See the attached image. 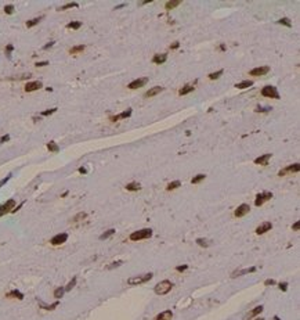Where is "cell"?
I'll return each mask as SVG.
<instances>
[{
	"mask_svg": "<svg viewBox=\"0 0 300 320\" xmlns=\"http://www.w3.org/2000/svg\"><path fill=\"white\" fill-rule=\"evenodd\" d=\"M151 236H152V230H151V229H141V230L133 232V233L130 234V240H132V241H140V240L150 238Z\"/></svg>",
	"mask_w": 300,
	"mask_h": 320,
	"instance_id": "1",
	"label": "cell"
},
{
	"mask_svg": "<svg viewBox=\"0 0 300 320\" xmlns=\"http://www.w3.org/2000/svg\"><path fill=\"white\" fill-rule=\"evenodd\" d=\"M152 277H154V274H152V273L141 274V276H134V277H130V279L127 280V284H129V286H138V284H144V283L150 281Z\"/></svg>",
	"mask_w": 300,
	"mask_h": 320,
	"instance_id": "2",
	"label": "cell"
},
{
	"mask_svg": "<svg viewBox=\"0 0 300 320\" xmlns=\"http://www.w3.org/2000/svg\"><path fill=\"white\" fill-rule=\"evenodd\" d=\"M172 288H173V284H172L169 280H163V281H160V283H158V284L155 286V292H156L158 295H165V294H167Z\"/></svg>",
	"mask_w": 300,
	"mask_h": 320,
	"instance_id": "3",
	"label": "cell"
},
{
	"mask_svg": "<svg viewBox=\"0 0 300 320\" xmlns=\"http://www.w3.org/2000/svg\"><path fill=\"white\" fill-rule=\"evenodd\" d=\"M261 94L264 97H270V99H279V93L277 90L275 86H266L261 89Z\"/></svg>",
	"mask_w": 300,
	"mask_h": 320,
	"instance_id": "4",
	"label": "cell"
},
{
	"mask_svg": "<svg viewBox=\"0 0 300 320\" xmlns=\"http://www.w3.org/2000/svg\"><path fill=\"white\" fill-rule=\"evenodd\" d=\"M14 208H15V201H14L13 198L8 200L7 203H4L3 205H0V218L4 216V215L8 213V212H11Z\"/></svg>",
	"mask_w": 300,
	"mask_h": 320,
	"instance_id": "5",
	"label": "cell"
},
{
	"mask_svg": "<svg viewBox=\"0 0 300 320\" xmlns=\"http://www.w3.org/2000/svg\"><path fill=\"white\" fill-rule=\"evenodd\" d=\"M270 198H272V193H270V191H264L261 194H257L256 195V200H254V205L256 207H260L266 201H268Z\"/></svg>",
	"mask_w": 300,
	"mask_h": 320,
	"instance_id": "6",
	"label": "cell"
},
{
	"mask_svg": "<svg viewBox=\"0 0 300 320\" xmlns=\"http://www.w3.org/2000/svg\"><path fill=\"white\" fill-rule=\"evenodd\" d=\"M299 171H300V164H293L284 168V169H281L278 172V176H285L288 173H295V172H299Z\"/></svg>",
	"mask_w": 300,
	"mask_h": 320,
	"instance_id": "7",
	"label": "cell"
},
{
	"mask_svg": "<svg viewBox=\"0 0 300 320\" xmlns=\"http://www.w3.org/2000/svg\"><path fill=\"white\" fill-rule=\"evenodd\" d=\"M66 240H68V234H66V233H60V234L54 236V237L50 240V242H51L53 245H61V244H64Z\"/></svg>",
	"mask_w": 300,
	"mask_h": 320,
	"instance_id": "8",
	"label": "cell"
},
{
	"mask_svg": "<svg viewBox=\"0 0 300 320\" xmlns=\"http://www.w3.org/2000/svg\"><path fill=\"white\" fill-rule=\"evenodd\" d=\"M249 211H250V207H249L248 204H242V205H239L237 209H235V213H234V215H235L237 218H242V216L248 215Z\"/></svg>",
	"mask_w": 300,
	"mask_h": 320,
	"instance_id": "9",
	"label": "cell"
},
{
	"mask_svg": "<svg viewBox=\"0 0 300 320\" xmlns=\"http://www.w3.org/2000/svg\"><path fill=\"white\" fill-rule=\"evenodd\" d=\"M147 82H148V78H140V79H136L133 82H130L127 87L129 89H132V90H134V89H138V87H142L144 85H147Z\"/></svg>",
	"mask_w": 300,
	"mask_h": 320,
	"instance_id": "10",
	"label": "cell"
},
{
	"mask_svg": "<svg viewBox=\"0 0 300 320\" xmlns=\"http://www.w3.org/2000/svg\"><path fill=\"white\" fill-rule=\"evenodd\" d=\"M268 72H270V67H259V68H253L249 72V75H252V76H263V75H266Z\"/></svg>",
	"mask_w": 300,
	"mask_h": 320,
	"instance_id": "11",
	"label": "cell"
},
{
	"mask_svg": "<svg viewBox=\"0 0 300 320\" xmlns=\"http://www.w3.org/2000/svg\"><path fill=\"white\" fill-rule=\"evenodd\" d=\"M43 87V83L39 82V80H36V82H29V83H26L25 85V92H28V93H31V92H35V90H39Z\"/></svg>",
	"mask_w": 300,
	"mask_h": 320,
	"instance_id": "12",
	"label": "cell"
},
{
	"mask_svg": "<svg viewBox=\"0 0 300 320\" xmlns=\"http://www.w3.org/2000/svg\"><path fill=\"white\" fill-rule=\"evenodd\" d=\"M253 272H256V267H254V266H252V267H246V269H241V270H235V272H232L231 277H238V276H244V274L253 273Z\"/></svg>",
	"mask_w": 300,
	"mask_h": 320,
	"instance_id": "13",
	"label": "cell"
},
{
	"mask_svg": "<svg viewBox=\"0 0 300 320\" xmlns=\"http://www.w3.org/2000/svg\"><path fill=\"white\" fill-rule=\"evenodd\" d=\"M271 227H272V225L270 222H264V223H261L260 226L256 229V234H264L266 232L271 230Z\"/></svg>",
	"mask_w": 300,
	"mask_h": 320,
	"instance_id": "14",
	"label": "cell"
},
{
	"mask_svg": "<svg viewBox=\"0 0 300 320\" xmlns=\"http://www.w3.org/2000/svg\"><path fill=\"white\" fill-rule=\"evenodd\" d=\"M132 115V109L129 108L126 109V111H123V112H120L119 115H115V117H111L109 119L112 121V122H116V121H119V119H126V118H129Z\"/></svg>",
	"mask_w": 300,
	"mask_h": 320,
	"instance_id": "15",
	"label": "cell"
},
{
	"mask_svg": "<svg viewBox=\"0 0 300 320\" xmlns=\"http://www.w3.org/2000/svg\"><path fill=\"white\" fill-rule=\"evenodd\" d=\"M173 319V312L172 311H165V312L159 313L158 316H155L154 320H172Z\"/></svg>",
	"mask_w": 300,
	"mask_h": 320,
	"instance_id": "16",
	"label": "cell"
},
{
	"mask_svg": "<svg viewBox=\"0 0 300 320\" xmlns=\"http://www.w3.org/2000/svg\"><path fill=\"white\" fill-rule=\"evenodd\" d=\"M270 158H271V154H264V155H261V157H257V158L254 159V164L256 165H267L268 164Z\"/></svg>",
	"mask_w": 300,
	"mask_h": 320,
	"instance_id": "17",
	"label": "cell"
},
{
	"mask_svg": "<svg viewBox=\"0 0 300 320\" xmlns=\"http://www.w3.org/2000/svg\"><path fill=\"white\" fill-rule=\"evenodd\" d=\"M167 60V54H165V53H162V54H155L154 57H152V63L154 64H163Z\"/></svg>",
	"mask_w": 300,
	"mask_h": 320,
	"instance_id": "18",
	"label": "cell"
},
{
	"mask_svg": "<svg viewBox=\"0 0 300 320\" xmlns=\"http://www.w3.org/2000/svg\"><path fill=\"white\" fill-rule=\"evenodd\" d=\"M160 92H163V87H160V86H155V87H152V89H150L147 93L144 94L145 97H154V96H156V94H159Z\"/></svg>",
	"mask_w": 300,
	"mask_h": 320,
	"instance_id": "19",
	"label": "cell"
},
{
	"mask_svg": "<svg viewBox=\"0 0 300 320\" xmlns=\"http://www.w3.org/2000/svg\"><path fill=\"white\" fill-rule=\"evenodd\" d=\"M195 90V86L194 85H185L184 87H181L180 90H179V94L180 96H184V94H188L191 93V92H194Z\"/></svg>",
	"mask_w": 300,
	"mask_h": 320,
	"instance_id": "20",
	"label": "cell"
},
{
	"mask_svg": "<svg viewBox=\"0 0 300 320\" xmlns=\"http://www.w3.org/2000/svg\"><path fill=\"white\" fill-rule=\"evenodd\" d=\"M7 298H17V299H24V294L21 292V291H18V290H13V291H10L7 295H6Z\"/></svg>",
	"mask_w": 300,
	"mask_h": 320,
	"instance_id": "21",
	"label": "cell"
},
{
	"mask_svg": "<svg viewBox=\"0 0 300 320\" xmlns=\"http://www.w3.org/2000/svg\"><path fill=\"white\" fill-rule=\"evenodd\" d=\"M181 4V1L180 0H170V1H167L165 4L166 10H173L174 7H177V6H180Z\"/></svg>",
	"mask_w": 300,
	"mask_h": 320,
	"instance_id": "22",
	"label": "cell"
},
{
	"mask_svg": "<svg viewBox=\"0 0 300 320\" xmlns=\"http://www.w3.org/2000/svg\"><path fill=\"white\" fill-rule=\"evenodd\" d=\"M141 188V186H140V183H136V182H133V183H129V184H126V190L127 191H138Z\"/></svg>",
	"mask_w": 300,
	"mask_h": 320,
	"instance_id": "23",
	"label": "cell"
},
{
	"mask_svg": "<svg viewBox=\"0 0 300 320\" xmlns=\"http://www.w3.org/2000/svg\"><path fill=\"white\" fill-rule=\"evenodd\" d=\"M252 85H253L252 80H244V82H239V83H237V85H235V87L242 90V89H248V87H250Z\"/></svg>",
	"mask_w": 300,
	"mask_h": 320,
	"instance_id": "24",
	"label": "cell"
},
{
	"mask_svg": "<svg viewBox=\"0 0 300 320\" xmlns=\"http://www.w3.org/2000/svg\"><path fill=\"white\" fill-rule=\"evenodd\" d=\"M181 186V183H180V180H174L172 183H169L167 186H166V190L167 191H172V190H176L177 187H180Z\"/></svg>",
	"mask_w": 300,
	"mask_h": 320,
	"instance_id": "25",
	"label": "cell"
},
{
	"mask_svg": "<svg viewBox=\"0 0 300 320\" xmlns=\"http://www.w3.org/2000/svg\"><path fill=\"white\" fill-rule=\"evenodd\" d=\"M47 150L51 151V153H58L60 151V147L57 146L55 141H50V143H47Z\"/></svg>",
	"mask_w": 300,
	"mask_h": 320,
	"instance_id": "26",
	"label": "cell"
},
{
	"mask_svg": "<svg viewBox=\"0 0 300 320\" xmlns=\"http://www.w3.org/2000/svg\"><path fill=\"white\" fill-rule=\"evenodd\" d=\"M85 49H86V46H85V45H79V46L72 47L71 50H69V53H71V54H78V53H82Z\"/></svg>",
	"mask_w": 300,
	"mask_h": 320,
	"instance_id": "27",
	"label": "cell"
},
{
	"mask_svg": "<svg viewBox=\"0 0 300 320\" xmlns=\"http://www.w3.org/2000/svg\"><path fill=\"white\" fill-rule=\"evenodd\" d=\"M261 312H263V306H261V305H260V306H256L252 312L248 315V317H249V319H250V317H254V316H257V315H259V313H261Z\"/></svg>",
	"mask_w": 300,
	"mask_h": 320,
	"instance_id": "28",
	"label": "cell"
},
{
	"mask_svg": "<svg viewBox=\"0 0 300 320\" xmlns=\"http://www.w3.org/2000/svg\"><path fill=\"white\" fill-rule=\"evenodd\" d=\"M64 292H65V290H64V287H57V288L54 290V298H57V299L62 298Z\"/></svg>",
	"mask_w": 300,
	"mask_h": 320,
	"instance_id": "29",
	"label": "cell"
},
{
	"mask_svg": "<svg viewBox=\"0 0 300 320\" xmlns=\"http://www.w3.org/2000/svg\"><path fill=\"white\" fill-rule=\"evenodd\" d=\"M42 18L43 17H38V18H33V20H29L28 22H26V26L28 28H32V26H35V25H38V24L42 21Z\"/></svg>",
	"mask_w": 300,
	"mask_h": 320,
	"instance_id": "30",
	"label": "cell"
},
{
	"mask_svg": "<svg viewBox=\"0 0 300 320\" xmlns=\"http://www.w3.org/2000/svg\"><path fill=\"white\" fill-rule=\"evenodd\" d=\"M87 216V213L86 212H80V213H78L75 218L72 219V223H76V222H80V220H83V219H86Z\"/></svg>",
	"mask_w": 300,
	"mask_h": 320,
	"instance_id": "31",
	"label": "cell"
},
{
	"mask_svg": "<svg viewBox=\"0 0 300 320\" xmlns=\"http://www.w3.org/2000/svg\"><path fill=\"white\" fill-rule=\"evenodd\" d=\"M113 233H115V229H109V230H107L105 233H103V234L100 236V240H107V238H109Z\"/></svg>",
	"mask_w": 300,
	"mask_h": 320,
	"instance_id": "32",
	"label": "cell"
},
{
	"mask_svg": "<svg viewBox=\"0 0 300 320\" xmlns=\"http://www.w3.org/2000/svg\"><path fill=\"white\" fill-rule=\"evenodd\" d=\"M80 26H82V22H79V21H72L66 25V28H69V29H79Z\"/></svg>",
	"mask_w": 300,
	"mask_h": 320,
	"instance_id": "33",
	"label": "cell"
},
{
	"mask_svg": "<svg viewBox=\"0 0 300 320\" xmlns=\"http://www.w3.org/2000/svg\"><path fill=\"white\" fill-rule=\"evenodd\" d=\"M76 281H78V279H76V277H73V279H72V280L66 284V287H64V290H65V291H71V290L76 286Z\"/></svg>",
	"mask_w": 300,
	"mask_h": 320,
	"instance_id": "34",
	"label": "cell"
},
{
	"mask_svg": "<svg viewBox=\"0 0 300 320\" xmlns=\"http://www.w3.org/2000/svg\"><path fill=\"white\" fill-rule=\"evenodd\" d=\"M205 178H206V176H205V175H202V173H201V175H197L194 179L191 180V183H192V184H198V183H201V182L205 179Z\"/></svg>",
	"mask_w": 300,
	"mask_h": 320,
	"instance_id": "35",
	"label": "cell"
},
{
	"mask_svg": "<svg viewBox=\"0 0 300 320\" xmlns=\"http://www.w3.org/2000/svg\"><path fill=\"white\" fill-rule=\"evenodd\" d=\"M197 244L198 245H201V247H209V245H210V241L206 240V238H198Z\"/></svg>",
	"mask_w": 300,
	"mask_h": 320,
	"instance_id": "36",
	"label": "cell"
},
{
	"mask_svg": "<svg viewBox=\"0 0 300 320\" xmlns=\"http://www.w3.org/2000/svg\"><path fill=\"white\" fill-rule=\"evenodd\" d=\"M58 304H60V302L57 301V302H54V304H51V305H43L42 304L40 306H42L43 309H46V311H53V309H55V308L58 306Z\"/></svg>",
	"mask_w": 300,
	"mask_h": 320,
	"instance_id": "37",
	"label": "cell"
},
{
	"mask_svg": "<svg viewBox=\"0 0 300 320\" xmlns=\"http://www.w3.org/2000/svg\"><path fill=\"white\" fill-rule=\"evenodd\" d=\"M223 72H224L223 70L217 71V72H213V74H210V75H209V79H212V80H214V79H219L221 75H223Z\"/></svg>",
	"mask_w": 300,
	"mask_h": 320,
	"instance_id": "38",
	"label": "cell"
},
{
	"mask_svg": "<svg viewBox=\"0 0 300 320\" xmlns=\"http://www.w3.org/2000/svg\"><path fill=\"white\" fill-rule=\"evenodd\" d=\"M278 24H281V25H285V26H288V28H291L292 26V22L288 20V18H281L279 21H278Z\"/></svg>",
	"mask_w": 300,
	"mask_h": 320,
	"instance_id": "39",
	"label": "cell"
},
{
	"mask_svg": "<svg viewBox=\"0 0 300 320\" xmlns=\"http://www.w3.org/2000/svg\"><path fill=\"white\" fill-rule=\"evenodd\" d=\"M79 4L78 3H75V1H72V3H68V4H65V6H62V7L60 8L61 11H64V10H68V8H72V7H78Z\"/></svg>",
	"mask_w": 300,
	"mask_h": 320,
	"instance_id": "40",
	"label": "cell"
},
{
	"mask_svg": "<svg viewBox=\"0 0 300 320\" xmlns=\"http://www.w3.org/2000/svg\"><path fill=\"white\" fill-rule=\"evenodd\" d=\"M55 111H57V108H50V109H46V111H43V112H42V115H43V117H48V115L54 114Z\"/></svg>",
	"mask_w": 300,
	"mask_h": 320,
	"instance_id": "41",
	"label": "cell"
},
{
	"mask_svg": "<svg viewBox=\"0 0 300 320\" xmlns=\"http://www.w3.org/2000/svg\"><path fill=\"white\" fill-rule=\"evenodd\" d=\"M4 13H6V14H13V13H14V6H11V4L6 6V7H4Z\"/></svg>",
	"mask_w": 300,
	"mask_h": 320,
	"instance_id": "42",
	"label": "cell"
},
{
	"mask_svg": "<svg viewBox=\"0 0 300 320\" xmlns=\"http://www.w3.org/2000/svg\"><path fill=\"white\" fill-rule=\"evenodd\" d=\"M122 263H123L122 261H118V262H113V263H111L109 266H107V269H108V270H111V269H113V267H118V266H120Z\"/></svg>",
	"mask_w": 300,
	"mask_h": 320,
	"instance_id": "43",
	"label": "cell"
},
{
	"mask_svg": "<svg viewBox=\"0 0 300 320\" xmlns=\"http://www.w3.org/2000/svg\"><path fill=\"white\" fill-rule=\"evenodd\" d=\"M187 269H188V265H183V266H177V267H176L177 272H184V270H187Z\"/></svg>",
	"mask_w": 300,
	"mask_h": 320,
	"instance_id": "44",
	"label": "cell"
},
{
	"mask_svg": "<svg viewBox=\"0 0 300 320\" xmlns=\"http://www.w3.org/2000/svg\"><path fill=\"white\" fill-rule=\"evenodd\" d=\"M13 50H14V46H13V45H7V46H6V53H7V55H10V53H11Z\"/></svg>",
	"mask_w": 300,
	"mask_h": 320,
	"instance_id": "45",
	"label": "cell"
},
{
	"mask_svg": "<svg viewBox=\"0 0 300 320\" xmlns=\"http://www.w3.org/2000/svg\"><path fill=\"white\" fill-rule=\"evenodd\" d=\"M270 109H271V107H266V108H256V112H268Z\"/></svg>",
	"mask_w": 300,
	"mask_h": 320,
	"instance_id": "46",
	"label": "cell"
},
{
	"mask_svg": "<svg viewBox=\"0 0 300 320\" xmlns=\"http://www.w3.org/2000/svg\"><path fill=\"white\" fill-rule=\"evenodd\" d=\"M264 286H275V280H272V279H268V280L264 281Z\"/></svg>",
	"mask_w": 300,
	"mask_h": 320,
	"instance_id": "47",
	"label": "cell"
},
{
	"mask_svg": "<svg viewBox=\"0 0 300 320\" xmlns=\"http://www.w3.org/2000/svg\"><path fill=\"white\" fill-rule=\"evenodd\" d=\"M10 140V136L6 134V136H3V137H0V143H6V141Z\"/></svg>",
	"mask_w": 300,
	"mask_h": 320,
	"instance_id": "48",
	"label": "cell"
},
{
	"mask_svg": "<svg viewBox=\"0 0 300 320\" xmlns=\"http://www.w3.org/2000/svg\"><path fill=\"white\" fill-rule=\"evenodd\" d=\"M279 288L282 290V291H286V288H288V283H281V284H279Z\"/></svg>",
	"mask_w": 300,
	"mask_h": 320,
	"instance_id": "49",
	"label": "cell"
},
{
	"mask_svg": "<svg viewBox=\"0 0 300 320\" xmlns=\"http://www.w3.org/2000/svg\"><path fill=\"white\" fill-rule=\"evenodd\" d=\"M10 178H11V175H8V176L6 178V179H3V180H1V182H0V187H1L3 184H6V183L8 182V179H10Z\"/></svg>",
	"mask_w": 300,
	"mask_h": 320,
	"instance_id": "50",
	"label": "cell"
},
{
	"mask_svg": "<svg viewBox=\"0 0 300 320\" xmlns=\"http://www.w3.org/2000/svg\"><path fill=\"white\" fill-rule=\"evenodd\" d=\"M44 65H48L47 61H42V63H36V67L40 68V67H44Z\"/></svg>",
	"mask_w": 300,
	"mask_h": 320,
	"instance_id": "51",
	"label": "cell"
},
{
	"mask_svg": "<svg viewBox=\"0 0 300 320\" xmlns=\"http://www.w3.org/2000/svg\"><path fill=\"white\" fill-rule=\"evenodd\" d=\"M292 229H293V230H299V229H300V222H296V223L292 226Z\"/></svg>",
	"mask_w": 300,
	"mask_h": 320,
	"instance_id": "52",
	"label": "cell"
},
{
	"mask_svg": "<svg viewBox=\"0 0 300 320\" xmlns=\"http://www.w3.org/2000/svg\"><path fill=\"white\" fill-rule=\"evenodd\" d=\"M53 46H54V42H50V43H47V45L43 47V49H44V50H47V49H50V47H53Z\"/></svg>",
	"mask_w": 300,
	"mask_h": 320,
	"instance_id": "53",
	"label": "cell"
},
{
	"mask_svg": "<svg viewBox=\"0 0 300 320\" xmlns=\"http://www.w3.org/2000/svg\"><path fill=\"white\" fill-rule=\"evenodd\" d=\"M179 46H180V43H179V42H174L173 45H172V46H170V49H179Z\"/></svg>",
	"mask_w": 300,
	"mask_h": 320,
	"instance_id": "54",
	"label": "cell"
},
{
	"mask_svg": "<svg viewBox=\"0 0 300 320\" xmlns=\"http://www.w3.org/2000/svg\"><path fill=\"white\" fill-rule=\"evenodd\" d=\"M79 172H80V173H83V175H85V173H87V171H86V168H85V166L79 168Z\"/></svg>",
	"mask_w": 300,
	"mask_h": 320,
	"instance_id": "55",
	"label": "cell"
},
{
	"mask_svg": "<svg viewBox=\"0 0 300 320\" xmlns=\"http://www.w3.org/2000/svg\"><path fill=\"white\" fill-rule=\"evenodd\" d=\"M274 319H275V320H279V317H278V316H275V317H274Z\"/></svg>",
	"mask_w": 300,
	"mask_h": 320,
	"instance_id": "56",
	"label": "cell"
},
{
	"mask_svg": "<svg viewBox=\"0 0 300 320\" xmlns=\"http://www.w3.org/2000/svg\"><path fill=\"white\" fill-rule=\"evenodd\" d=\"M256 320H264V319H256Z\"/></svg>",
	"mask_w": 300,
	"mask_h": 320,
	"instance_id": "57",
	"label": "cell"
}]
</instances>
